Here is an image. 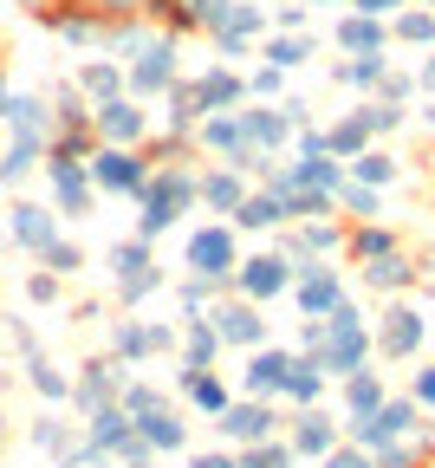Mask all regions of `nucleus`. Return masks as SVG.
Here are the masks:
<instances>
[{"instance_id": "9", "label": "nucleus", "mask_w": 435, "mask_h": 468, "mask_svg": "<svg viewBox=\"0 0 435 468\" xmlns=\"http://www.w3.org/2000/svg\"><path fill=\"white\" fill-rule=\"evenodd\" d=\"M416 338H422V319L416 313H390V332H384V351H416Z\"/></svg>"}, {"instance_id": "3", "label": "nucleus", "mask_w": 435, "mask_h": 468, "mask_svg": "<svg viewBox=\"0 0 435 468\" xmlns=\"http://www.w3.org/2000/svg\"><path fill=\"white\" fill-rule=\"evenodd\" d=\"M409 423H416V403H377L370 417H357V442H364V449H384V442L403 436Z\"/></svg>"}, {"instance_id": "12", "label": "nucleus", "mask_w": 435, "mask_h": 468, "mask_svg": "<svg viewBox=\"0 0 435 468\" xmlns=\"http://www.w3.org/2000/svg\"><path fill=\"white\" fill-rule=\"evenodd\" d=\"M280 261H254V267H247V292H254V300H267V292H280Z\"/></svg>"}, {"instance_id": "14", "label": "nucleus", "mask_w": 435, "mask_h": 468, "mask_svg": "<svg viewBox=\"0 0 435 468\" xmlns=\"http://www.w3.org/2000/svg\"><path fill=\"white\" fill-rule=\"evenodd\" d=\"M189 397H196L202 410H228V390H221L215 378H202V371H189Z\"/></svg>"}, {"instance_id": "4", "label": "nucleus", "mask_w": 435, "mask_h": 468, "mask_svg": "<svg viewBox=\"0 0 435 468\" xmlns=\"http://www.w3.org/2000/svg\"><path fill=\"white\" fill-rule=\"evenodd\" d=\"M221 430H228L234 442H267V436H273V410H267V403H228V410H221Z\"/></svg>"}, {"instance_id": "5", "label": "nucleus", "mask_w": 435, "mask_h": 468, "mask_svg": "<svg viewBox=\"0 0 435 468\" xmlns=\"http://www.w3.org/2000/svg\"><path fill=\"white\" fill-rule=\"evenodd\" d=\"M292 449H299V455H325V449H332V423L319 417V410H305V417H299V430H292Z\"/></svg>"}, {"instance_id": "6", "label": "nucleus", "mask_w": 435, "mask_h": 468, "mask_svg": "<svg viewBox=\"0 0 435 468\" xmlns=\"http://www.w3.org/2000/svg\"><path fill=\"white\" fill-rule=\"evenodd\" d=\"M286 365H292V358H286V351H260V358H254V365H247V390H254V397H260V390H280V378H286Z\"/></svg>"}, {"instance_id": "7", "label": "nucleus", "mask_w": 435, "mask_h": 468, "mask_svg": "<svg viewBox=\"0 0 435 468\" xmlns=\"http://www.w3.org/2000/svg\"><path fill=\"white\" fill-rule=\"evenodd\" d=\"M280 390H286V397H299V403H319V390H325V378H319V358H313V365H286Z\"/></svg>"}, {"instance_id": "21", "label": "nucleus", "mask_w": 435, "mask_h": 468, "mask_svg": "<svg viewBox=\"0 0 435 468\" xmlns=\"http://www.w3.org/2000/svg\"><path fill=\"white\" fill-rule=\"evenodd\" d=\"M137 468H150V462H137Z\"/></svg>"}, {"instance_id": "2", "label": "nucleus", "mask_w": 435, "mask_h": 468, "mask_svg": "<svg viewBox=\"0 0 435 468\" xmlns=\"http://www.w3.org/2000/svg\"><path fill=\"white\" fill-rule=\"evenodd\" d=\"M131 417H137L143 449H182V423H175V410H169V403H156L150 390H131Z\"/></svg>"}, {"instance_id": "1", "label": "nucleus", "mask_w": 435, "mask_h": 468, "mask_svg": "<svg viewBox=\"0 0 435 468\" xmlns=\"http://www.w3.org/2000/svg\"><path fill=\"white\" fill-rule=\"evenodd\" d=\"M319 371H351L357 358H364V319L351 313V306H338V319H332V332H319Z\"/></svg>"}, {"instance_id": "15", "label": "nucleus", "mask_w": 435, "mask_h": 468, "mask_svg": "<svg viewBox=\"0 0 435 468\" xmlns=\"http://www.w3.org/2000/svg\"><path fill=\"white\" fill-rule=\"evenodd\" d=\"M111 390H117V378H111V371L98 365V371L85 378V403H91V410H104V403H111Z\"/></svg>"}, {"instance_id": "13", "label": "nucleus", "mask_w": 435, "mask_h": 468, "mask_svg": "<svg viewBox=\"0 0 435 468\" xmlns=\"http://www.w3.org/2000/svg\"><path fill=\"white\" fill-rule=\"evenodd\" d=\"M196 267L202 273H221L228 267V234H202V241H196Z\"/></svg>"}, {"instance_id": "8", "label": "nucleus", "mask_w": 435, "mask_h": 468, "mask_svg": "<svg viewBox=\"0 0 435 468\" xmlns=\"http://www.w3.org/2000/svg\"><path fill=\"white\" fill-rule=\"evenodd\" d=\"M345 397H351V417H370V410L384 403V384L370 378V371H351V390Z\"/></svg>"}, {"instance_id": "19", "label": "nucleus", "mask_w": 435, "mask_h": 468, "mask_svg": "<svg viewBox=\"0 0 435 468\" xmlns=\"http://www.w3.org/2000/svg\"><path fill=\"white\" fill-rule=\"evenodd\" d=\"M416 397H422V403H435V371H422V378H416Z\"/></svg>"}, {"instance_id": "18", "label": "nucleus", "mask_w": 435, "mask_h": 468, "mask_svg": "<svg viewBox=\"0 0 435 468\" xmlns=\"http://www.w3.org/2000/svg\"><path fill=\"white\" fill-rule=\"evenodd\" d=\"M325 468H370L364 449H325Z\"/></svg>"}, {"instance_id": "11", "label": "nucleus", "mask_w": 435, "mask_h": 468, "mask_svg": "<svg viewBox=\"0 0 435 468\" xmlns=\"http://www.w3.org/2000/svg\"><path fill=\"white\" fill-rule=\"evenodd\" d=\"M221 338H234V345H254V338H260V319L247 313V306H234V313H221Z\"/></svg>"}, {"instance_id": "17", "label": "nucleus", "mask_w": 435, "mask_h": 468, "mask_svg": "<svg viewBox=\"0 0 435 468\" xmlns=\"http://www.w3.org/2000/svg\"><path fill=\"white\" fill-rule=\"evenodd\" d=\"M208 358H215V332H202V325H196V332H189V365L202 371Z\"/></svg>"}, {"instance_id": "20", "label": "nucleus", "mask_w": 435, "mask_h": 468, "mask_svg": "<svg viewBox=\"0 0 435 468\" xmlns=\"http://www.w3.org/2000/svg\"><path fill=\"white\" fill-rule=\"evenodd\" d=\"M189 468H234V462H228V455H196Z\"/></svg>"}, {"instance_id": "10", "label": "nucleus", "mask_w": 435, "mask_h": 468, "mask_svg": "<svg viewBox=\"0 0 435 468\" xmlns=\"http://www.w3.org/2000/svg\"><path fill=\"white\" fill-rule=\"evenodd\" d=\"M299 306L313 313V319H319V313H332V306H338V280H325V273H319V280H305V292H299Z\"/></svg>"}, {"instance_id": "16", "label": "nucleus", "mask_w": 435, "mask_h": 468, "mask_svg": "<svg viewBox=\"0 0 435 468\" xmlns=\"http://www.w3.org/2000/svg\"><path fill=\"white\" fill-rule=\"evenodd\" d=\"M240 468H292V449H280V442H267V449H254Z\"/></svg>"}]
</instances>
